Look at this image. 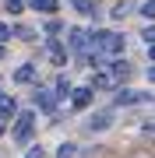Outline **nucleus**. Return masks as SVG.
I'll return each instance as SVG.
<instances>
[{
    "instance_id": "1",
    "label": "nucleus",
    "mask_w": 155,
    "mask_h": 158,
    "mask_svg": "<svg viewBox=\"0 0 155 158\" xmlns=\"http://www.w3.org/2000/svg\"><path fill=\"white\" fill-rule=\"evenodd\" d=\"M88 35H92V46H95V49H102V53H109V56H116V53H123L127 49V39H123V35L120 32H88Z\"/></svg>"
},
{
    "instance_id": "2",
    "label": "nucleus",
    "mask_w": 155,
    "mask_h": 158,
    "mask_svg": "<svg viewBox=\"0 0 155 158\" xmlns=\"http://www.w3.org/2000/svg\"><path fill=\"white\" fill-rule=\"evenodd\" d=\"M14 141L18 144H28V137H32V127H35V113L32 109H25V113H14Z\"/></svg>"
},
{
    "instance_id": "3",
    "label": "nucleus",
    "mask_w": 155,
    "mask_h": 158,
    "mask_svg": "<svg viewBox=\"0 0 155 158\" xmlns=\"http://www.w3.org/2000/svg\"><path fill=\"white\" fill-rule=\"evenodd\" d=\"M152 95H148V91H134V88H120V91H116V106H141V102H148Z\"/></svg>"
},
{
    "instance_id": "4",
    "label": "nucleus",
    "mask_w": 155,
    "mask_h": 158,
    "mask_svg": "<svg viewBox=\"0 0 155 158\" xmlns=\"http://www.w3.org/2000/svg\"><path fill=\"white\" fill-rule=\"evenodd\" d=\"M85 127H88V134H102V130H109V127H113V109H102V113H95Z\"/></svg>"
},
{
    "instance_id": "5",
    "label": "nucleus",
    "mask_w": 155,
    "mask_h": 158,
    "mask_svg": "<svg viewBox=\"0 0 155 158\" xmlns=\"http://www.w3.org/2000/svg\"><path fill=\"white\" fill-rule=\"evenodd\" d=\"M46 53H50V60L57 63V67H63V63H67V46L57 42V35H50V39H46Z\"/></svg>"
},
{
    "instance_id": "6",
    "label": "nucleus",
    "mask_w": 155,
    "mask_h": 158,
    "mask_svg": "<svg viewBox=\"0 0 155 158\" xmlns=\"http://www.w3.org/2000/svg\"><path fill=\"white\" fill-rule=\"evenodd\" d=\"M67 46H71L74 53H85L88 46H92V35L81 32V28H71V32H67Z\"/></svg>"
},
{
    "instance_id": "7",
    "label": "nucleus",
    "mask_w": 155,
    "mask_h": 158,
    "mask_svg": "<svg viewBox=\"0 0 155 158\" xmlns=\"http://www.w3.org/2000/svg\"><path fill=\"white\" fill-rule=\"evenodd\" d=\"M92 98H95V88H92V85H88V88H74V95H71V106H74V109H85Z\"/></svg>"
},
{
    "instance_id": "8",
    "label": "nucleus",
    "mask_w": 155,
    "mask_h": 158,
    "mask_svg": "<svg viewBox=\"0 0 155 158\" xmlns=\"http://www.w3.org/2000/svg\"><path fill=\"white\" fill-rule=\"evenodd\" d=\"M32 102H35L39 109H46V113H53V95H50V88L35 85V95H32Z\"/></svg>"
},
{
    "instance_id": "9",
    "label": "nucleus",
    "mask_w": 155,
    "mask_h": 158,
    "mask_svg": "<svg viewBox=\"0 0 155 158\" xmlns=\"http://www.w3.org/2000/svg\"><path fill=\"white\" fill-rule=\"evenodd\" d=\"M35 70H39L35 63H21V67L14 70V81H18V85H32V81H35Z\"/></svg>"
},
{
    "instance_id": "10",
    "label": "nucleus",
    "mask_w": 155,
    "mask_h": 158,
    "mask_svg": "<svg viewBox=\"0 0 155 158\" xmlns=\"http://www.w3.org/2000/svg\"><path fill=\"white\" fill-rule=\"evenodd\" d=\"M28 7H32V11L35 14H57V0H28Z\"/></svg>"
},
{
    "instance_id": "11",
    "label": "nucleus",
    "mask_w": 155,
    "mask_h": 158,
    "mask_svg": "<svg viewBox=\"0 0 155 158\" xmlns=\"http://www.w3.org/2000/svg\"><path fill=\"white\" fill-rule=\"evenodd\" d=\"M106 67H109V74H113L116 81H123L127 74H131V63H127V60H113V63H106Z\"/></svg>"
},
{
    "instance_id": "12",
    "label": "nucleus",
    "mask_w": 155,
    "mask_h": 158,
    "mask_svg": "<svg viewBox=\"0 0 155 158\" xmlns=\"http://www.w3.org/2000/svg\"><path fill=\"white\" fill-rule=\"evenodd\" d=\"M0 113H4V116H14V113H18V102H14V95L0 91Z\"/></svg>"
},
{
    "instance_id": "13",
    "label": "nucleus",
    "mask_w": 155,
    "mask_h": 158,
    "mask_svg": "<svg viewBox=\"0 0 155 158\" xmlns=\"http://www.w3.org/2000/svg\"><path fill=\"white\" fill-rule=\"evenodd\" d=\"M71 7H74V11H81V14H95V11H99L95 0H71Z\"/></svg>"
},
{
    "instance_id": "14",
    "label": "nucleus",
    "mask_w": 155,
    "mask_h": 158,
    "mask_svg": "<svg viewBox=\"0 0 155 158\" xmlns=\"http://www.w3.org/2000/svg\"><path fill=\"white\" fill-rule=\"evenodd\" d=\"M4 11L11 14V18H14V14H21V11H25V0H4Z\"/></svg>"
},
{
    "instance_id": "15",
    "label": "nucleus",
    "mask_w": 155,
    "mask_h": 158,
    "mask_svg": "<svg viewBox=\"0 0 155 158\" xmlns=\"http://www.w3.org/2000/svg\"><path fill=\"white\" fill-rule=\"evenodd\" d=\"M71 91H74V88H71V81H67V77H57V98H67Z\"/></svg>"
},
{
    "instance_id": "16",
    "label": "nucleus",
    "mask_w": 155,
    "mask_h": 158,
    "mask_svg": "<svg viewBox=\"0 0 155 158\" xmlns=\"http://www.w3.org/2000/svg\"><path fill=\"white\" fill-rule=\"evenodd\" d=\"M74 151H78V144L63 141V144H60V151H57V158H74Z\"/></svg>"
},
{
    "instance_id": "17",
    "label": "nucleus",
    "mask_w": 155,
    "mask_h": 158,
    "mask_svg": "<svg viewBox=\"0 0 155 158\" xmlns=\"http://www.w3.org/2000/svg\"><path fill=\"white\" fill-rule=\"evenodd\" d=\"M127 14H131V4H116L113 7V18H116V21H123Z\"/></svg>"
},
{
    "instance_id": "18",
    "label": "nucleus",
    "mask_w": 155,
    "mask_h": 158,
    "mask_svg": "<svg viewBox=\"0 0 155 158\" xmlns=\"http://www.w3.org/2000/svg\"><path fill=\"white\" fill-rule=\"evenodd\" d=\"M141 14L148 18V21H155V0H144V4H141Z\"/></svg>"
},
{
    "instance_id": "19",
    "label": "nucleus",
    "mask_w": 155,
    "mask_h": 158,
    "mask_svg": "<svg viewBox=\"0 0 155 158\" xmlns=\"http://www.w3.org/2000/svg\"><path fill=\"white\" fill-rule=\"evenodd\" d=\"M14 35H18V39H35V32H32V28H25V25H18Z\"/></svg>"
},
{
    "instance_id": "20",
    "label": "nucleus",
    "mask_w": 155,
    "mask_h": 158,
    "mask_svg": "<svg viewBox=\"0 0 155 158\" xmlns=\"http://www.w3.org/2000/svg\"><path fill=\"white\" fill-rule=\"evenodd\" d=\"M25 158H46V151H42V144H32V148H28V155H25Z\"/></svg>"
},
{
    "instance_id": "21",
    "label": "nucleus",
    "mask_w": 155,
    "mask_h": 158,
    "mask_svg": "<svg viewBox=\"0 0 155 158\" xmlns=\"http://www.w3.org/2000/svg\"><path fill=\"white\" fill-rule=\"evenodd\" d=\"M141 35H144V42H148V46H152V42H155V25H148V28H144Z\"/></svg>"
},
{
    "instance_id": "22",
    "label": "nucleus",
    "mask_w": 155,
    "mask_h": 158,
    "mask_svg": "<svg viewBox=\"0 0 155 158\" xmlns=\"http://www.w3.org/2000/svg\"><path fill=\"white\" fill-rule=\"evenodd\" d=\"M11 39V28H7V25H0V42H7Z\"/></svg>"
},
{
    "instance_id": "23",
    "label": "nucleus",
    "mask_w": 155,
    "mask_h": 158,
    "mask_svg": "<svg viewBox=\"0 0 155 158\" xmlns=\"http://www.w3.org/2000/svg\"><path fill=\"white\" fill-rule=\"evenodd\" d=\"M7 119H11V116H4V113H0V134L7 130Z\"/></svg>"
},
{
    "instance_id": "24",
    "label": "nucleus",
    "mask_w": 155,
    "mask_h": 158,
    "mask_svg": "<svg viewBox=\"0 0 155 158\" xmlns=\"http://www.w3.org/2000/svg\"><path fill=\"white\" fill-rule=\"evenodd\" d=\"M144 134H148V137H155V123H144Z\"/></svg>"
},
{
    "instance_id": "25",
    "label": "nucleus",
    "mask_w": 155,
    "mask_h": 158,
    "mask_svg": "<svg viewBox=\"0 0 155 158\" xmlns=\"http://www.w3.org/2000/svg\"><path fill=\"white\" fill-rule=\"evenodd\" d=\"M148 60H152V63H155V42H152V46H148Z\"/></svg>"
},
{
    "instance_id": "26",
    "label": "nucleus",
    "mask_w": 155,
    "mask_h": 158,
    "mask_svg": "<svg viewBox=\"0 0 155 158\" xmlns=\"http://www.w3.org/2000/svg\"><path fill=\"white\" fill-rule=\"evenodd\" d=\"M148 81H155V63H152V67H148Z\"/></svg>"
},
{
    "instance_id": "27",
    "label": "nucleus",
    "mask_w": 155,
    "mask_h": 158,
    "mask_svg": "<svg viewBox=\"0 0 155 158\" xmlns=\"http://www.w3.org/2000/svg\"><path fill=\"white\" fill-rule=\"evenodd\" d=\"M0 56H4V46H0Z\"/></svg>"
},
{
    "instance_id": "28",
    "label": "nucleus",
    "mask_w": 155,
    "mask_h": 158,
    "mask_svg": "<svg viewBox=\"0 0 155 158\" xmlns=\"http://www.w3.org/2000/svg\"><path fill=\"white\" fill-rule=\"evenodd\" d=\"M0 88H4V77H0Z\"/></svg>"
}]
</instances>
